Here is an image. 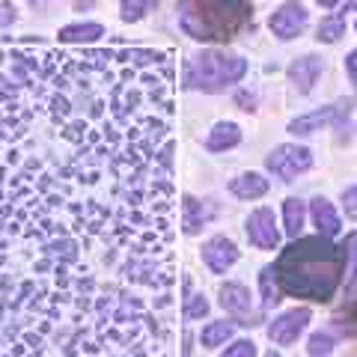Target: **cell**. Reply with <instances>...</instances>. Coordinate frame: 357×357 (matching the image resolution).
Listing matches in <instances>:
<instances>
[{"label":"cell","mask_w":357,"mask_h":357,"mask_svg":"<svg viewBox=\"0 0 357 357\" xmlns=\"http://www.w3.org/2000/svg\"><path fill=\"white\" fill-rule=\"evenodd\" d=\"M342 206H345V215L357 220V188H345L342 191Z\"/></svg>","instance_id":"26"},{"label":"cell","mask_w":357,"mask_h":357,"mask_svg":"<svg viewBox=\"0 0 357 357\" xmlns=\"http://www.w3.org/2000/svg\"><path fill=\"white\" fill-rule=\"evenodd\" d=\"M178 21L199 42H227L253 21L248 0H185Z\"/></svg>","instance_id":"2"},{"label":"cell","mask_w":357,"mask_h":357,"mask_svg":"<svg viewBox=\"0 0 357 357\" xmlns=\"http://www.w3.org/2000/svg\"><path fill=\"white\" fill-rule=\"evenodd\" d=\"M312 220L319 227V236H337L340 232V215L333 211V206L328 203L325 197H316L312 199Z\"/></svg>","instance_id":"12"},{"label":"cell","mask_w":357,"mask_h":357,"mask_svg":"<svg viewBox=\"0 0 357 357\" xmlns=\"http://www.w3.org/2000/svg\"><path fill=\"white\" fill-rule=\"evenodd\" d=\"M119 3H122V18L140 21V18H146V13H152L158 6V0H119Z\"/></svg>","instance_id":"21"},{"label":"cell","mask_w":357,"mask_h":357,"mask_svg":"<svg viewBox=\"0 0 357 357\" xmlns=\"http://www.w3.org/2000/svg\"><path fill=\"white\" fill-rule=\"evenodd\" d=\"M268 357H277V354H268Z\"/></svg>","instance_id":"31"},{"label":"cell","mask_w":357,"mask_h":357,"mask_svg":"<svg viewBox=\"0 0 357 357\" xmlns=\"http://www.w3.org/2000/svg\"><path fill=\"white\" fill-rule=\"evenodd\" d=\"M316 3H321V6H325V9H333V6H337V3H340V0H316Z\"/></svg>","instance_id":"29"},{"label":"cell","mask_w":357,"mask_h":357,"mask_svg":"<svg viewBox=\"0 0 357 357\" xmlns=\"http://www.w3.org/2000/svg\"><path fill=\"white\" fill-rule=\"evenodd\" d=\"M345 72H349V77H351V84L357 86V48L345 57Z\"/></svg>","instance_id":"27"},{"label":"cell","mask_w":357,"mask_h":357,"mask_svg":"<svg viewBox=\"0 0 357 357\" xmlns=\"http://www.w3.org/2000/svg\"><path fill=\"white\" fill-rule=\"evenodd\" d=\"M220 307L227 312H232V316L244 319L241 325H256V316L250 310V292L241 283H227L220 289Z\"/></svg>","instance_id":"9"},{"label":"cell","mask_w":357,"mask_h":357,"mask_svg":"<svg viewBox=\"0 0 357 357\" xmlns=\"http://www.w3.org/2000/svg\"><path fill=\"white\" fill-rule=\"evenodd\" d=\"M248 75V60L223 51H203L188 66V86L203 93H220L229 84H238Z\"/></svg>","instance_id":"3"},{"label":"cell","mask_w":357,"mask_h":357,"mask_svg":"<svg viewBox=\"0 0 357 357\" xmlns=\"http://www.w3.org/2000/svg\"><path fill=\"white\" fill-rule=\"evenodd\" d=\"M223 357H256V345L250 340H238L223 351Z\"/></svg>","instance_id":"24"},{"label":"cell","mask_w":357,"mask_h":357,"mask_svg":"<svg viewBox=\"0 0 357 357\" xmlns=\"http://www.w3.org/2000/svg\"><path fill=\"white\" fill-rule=\"evenodd\" d=\"M203 259H206V265H208L215 274H223L227 268L236 265L238 250H236V244H232L229 238L218 236V238L206 241V248H203Z\"/></svg>","instance_id":"10"},{"label":"cell","mask_w":357,"mask_h":357,"mask_svg":"<svg viewBox=\"0 0 357 357\" xmlns=\"http://www.w3.org/2000/svg\"><path fill=\"white\" fill-rule=\"evenodd\" d=\"M182 227H185V232L188 236H194V232H199V227L211 218V208L208 206H203L199 199H194V197H185L182 199Z\"/></svg>","instance_id":"14"},{"label":"cell","mask_w":357,"mask_h":357,"mask_svg":"<svg viewBox=\"0 0 357 357\" xmlns=\"http://www.w3.org/2000/svg\"><path fill=\"white\" fill-rule=\"evenodd\" d=\"M259 286H262V307H265V310H271L277 301H280V289H277V271H274V265L262 268Z\"/></svg>","instance_id":"20"},{"label":"cell","mask_w":357,"mask_h":357,"mask_svg":"<svg viewBox=\"0 0 357 357\" xmlns=\"http://www.w3.org/2000/svg\"><path fill=\"white\" fill-rule=\"evenodd\" d=\"M342 36H345V15L333 13L328 18H321V24H319V42L333 45V42H340Z\"/></svg>","instance_id":"19"},{"label":"cell","mask_w":357,"mask_h":357,"mask_svg":"<svg viewBox=\"0 0 357 357\" xmlns=\"http://www.w3.org/2000/svg\"><path fill=\"white\" fill-rule=\"evenodd\" d=\"M342 259L345 253L331 244L328 236L298 238L280 253L274 271L277 283L286 295L310 298V301H331L342 280Z\"/></svg>","instance_id":"1"},{"label":"cell","mask_w":357,"mask_h":357,"mask_svg":"<svg viewBox=\"0 0 357 357\" xmlns=\"http://www.w3.org/2000/svg\"><path fill=\"white\" fill-rule=\"evenodd\" d=\"M15 21V6L13 3H0V24H13Z\"/></svg>","instance_id":"28"},{"label":"cell","mask_w":357,"mask_h":357,"mask_svg":"<svg viewBox=\"0 0 357 357\" xmlns=\"http://www.w3.org/2000/svg\"><path fill=\"white\" fill-rule=\"evenodd\" d=\"M206 312H208V304L203 298H199V295L188 298V304H185V316L188 319H199V316H206Z\"/></svg>","instance_id":"25"},{"label":"cell","mask_w":357,"mask_h":357,"mask_svg":"<svg viewBox=\"0 0 357 357\" xmlns=\"http://www.w3.org/2000/svg\"><path fill=\"white\" fill-rule=\"evenodd\" d=\"M248 238L262 250H274L280 244V232L274 227V211L271 208H256L248 218Z\"/></svg>","instance_id":"8"},{"label":"cell","mask_w":357,"mask_h":357,"mask_svg":"<svg viewBox=\"0 0 357 357\" xmlns=\"http://www.w3.org/2000/svg\"><path fill=\"white\" fill-rule=\"evenodd\" d=\"M229 191L236 197H241V199H256V197L268 194V178H262L259 173H244L238 178H232Z\"/></svg>","instance_id":"15"},{"label":"cell","mask_w":357,"mask_h":357,"mask_svg":"<svg viewBox=\"0 0 357 357\" xmlns=\"http://www.w3.org/2000/svg\"><path fill=\"white\" fill-rule=\"evenodd\" d=\"M307 21H310V15H307V9L301 6V3H283L271 15V33H274L277 39H283V42L286 39H295V36L304 33Z\"/></svg>","instance_id":"7"},{"label":"cell","mask_w":357,"mask_h":357,"mask_svg":"<svg viewBox=\"0 0 357 357\" xmlns=\"http://www.w3.org/2000/svg\"><path fill=\"white\" fill-rule=\"evenodd\" d=\"M321 69H325V63L316 54H307V57H298L292 66H289V81L295 84L298 93H310L312 84L319 81Z\"/></svg>","instance_id":"11"},{"label":"cell","mask_w":357,"mask_h":357,"mask_svg":"<svg viewBox=\"0 0 357 357\" xmlns=\"http://www.w3.org/2000/svg\"><path fill=\"white\" fill-rule=\"evenodd\" d=\"M345 292L357 295V232L345 238Z\"/></svg>","instance_id":"17"},{"label":"cell","mask_w":357,"mask_h":357,"mask_svg":"<svg viewBox=\"0 0 357 357\" xmlns=\"http://www.w3.org/2000/svg\"><path fill=\"white\" fill-rule=\"evenodd\" d=\"M238 140H241V128L236 126V122H218V126L211 128V134H208L206 146L211 152H223V149L238 146Z\"/></svg>","instance_id":"13"},{"label":"cell","mask_w":357,"mask_h":357,"mask_svg":"<svg viewBox=\"0 0 357 357\" xmlns=\"http://www.w3.org/2000/svg\"><path fill=\"white\" fill-rule=\"evenodd\" d=\"M349 110H351V98H345L340 105H331V107H321V110H312L307 116H298L289 122V131L292 134H312L325 126H345V119H349Z\"/></svg>","instance_id":"5"},{"label":"cell","mask_w":357,"mask_h":357,"mask_svg":"<svg viewBox=\"0 0 357 357\" xmlns=\"http://www.w3.org/2000/svg\"><path fill=\"white\" fill-rule=\"evenodd\" d=\"M345 6H349V9H357V0H345Z\"/></svg>","instance_id":"30"},{"label":"cell","mask_w":357,"mask_h":357,"mask_svg":"<svg viewBox=\"0 0 357 357\" xmlns=\"http://www.w3.org/2000/svg\"><path fill=\"white\" fill-rule=\"evenodd\" d=\"M307 321H310V310H304V307L286 310L283 316H277L271 325H268V337H271L277 345H289V342H295L301 333H304Z\"/></svg>","instance_id":"6"},{"label":"cell","mask_w":357,"mask_h":357,"mask_svg":"<svg viewBox=\"0 0 357 357\" xmlns=\"http://www.w3.org/2000/svg\"><path fill=\"white\" fill-rule=\"evenodd\" d=\"M312 164V155L307 146H292V143H283V146H277L271 155L265 158V167L271 170L274 176H280L283 182H292L298 173L310 170Z\"/></svg>","instance_id":"4"},{"label":"cell","mask_w":357,"mask_h":357,"mask_svg":"<svg viewBox=\"0 0 357 357\" xmlns=\"http://www.w3.org/2000/svg\"><path fill=\"white\" fill-rule=\"evenodd\" d=\"M57 36H60V42H66V45L98 42V39L105 36V27H102V24H69V27H63Z\"/></svg>","instance_id":"16"},{"label":"cell","mask_w":357,"mask_h":357,"mask_svg":"<svg viewBox=\"0 0 357 357\" xmlns=\"http://www.w3.org/2000/svg\"><path fill=\"white\" fill-rule=\"evenodd\" d=\"M333 351V340L328 333H312L310 340V357H328Z\"/></svg>","instance_id":"23"},{"label":"cell","mask_w":357,"mask_h":357,"mask_svg":"<svg viewBox=\"0 0 357 357\" xmlns=\"http://www.w3.org/2000/svg\"><path fill=\"white\" fill-rule=\"evenodd\" d=\"M232 328L229 321H211V325L203 331V345H208V349H215V345H220V342H227L229 337H232Z\"/></svg>","instance_id":"22"},{"label":"cell","mask_w":357,"mask_h":357,"mask_svg":"<svg viewBox=\"0 0 357 357\" xmlns=\"http://www.w3.org/2000/svg\"><path fill=\"white\" fill-rule=\"evenodd\" d=\"M354 321H357V312H354Z\"/></svg>","instance_id":"32"},{"label":"cell","mask_w":357,"mask_h":357,"mask_svg":"<svg viewBox=\"0 0 357 357\" xmlns=\"http://www.w3.org/2000/svg\"><path fill=\"white\" fill-rule=\"evenodd\" d=\"M304 203L301 199H286L283 203V218H286V236L289 238H298L301 236V229H304Z\"/></svg>","instance_id":"18"}]
</instances>
